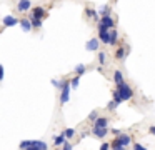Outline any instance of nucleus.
<instances>
[{
    "label": "nucleus",
    "mask_w": 155,
    "mask_h": 150,
    "mask_svg": "<svg viewBox=\"0 0 155 150\" xmlns=\"http://www.w3.org/2000/svg\"><path fill=\"white\" fill-rule=\"evenodd\" d=\"M18 147L20 148H30V150H45L48 148V145L45 142H42V140H24V142L18 143Z\"/></svg>",
    "instance_id": "obj_1"
},
{
    "label": "nucleus",
    "mask_w": 155,
    "mask_h": 150,
    "mask_svg": "<svg viewBox=\"0 0 155 150\" xmlns=\"http://www.w3.org/2000/svg\"><path fill=\"white\" fill-rule=\"evenodd\" d=\"M117 92L120 93V97L124 98V102H127V100H130L132 97H134V90H132V87L128 85L127 82L117 83Z\"/></svg>",
    "instance_id": "obj_2"
},
{
    "label": "nucleus",
    "mask_w": 155,
    "mask_h": 150,
    "mask_svg": "<svg viewBox=\"0 0 155 150\" xmlns=\"http://www.w3.org/2000/svg\"><path fill=\"white\" fill-rule=\"evenodd\" d=\"M70 80H64L62 83V88H60V105H65L70 98Z\"/></svg>",
    "instance_id": "obj_3"
},
{
    "label": "nucleus",
    "mask_w": 155,
    "mask_h": 150,
    "mask_svg": "<svg viewBox=\"0 0 155 150\" xmlns=\"http://www.w3.org/2000/svg\"><path fill=\"white\" fill-rule=\"evenodd\" d=\"M97 27H98V40H100V43L108 45V40H110V28H107L105 25H102L100 22H97Z\"/></svg>",
    "instance_id": "obj_4"
},
{
    "label": "nucleus",
    "mask_w": 155,
    "mask_h": 150,
    "mask_svg": "<svg viewBox=\"0 0 155 150\" xmlns=\"http://www.w3.org/2000/svg\"><path fill=\"white\" fill-rule=\"evenodd\" d=\"M130 53V47L127 45V43H124V45L117 47V50H115V60H125V57Z\"/></svg>",
    "instance_id": "obj_5"
},
{
    "label": "nucleus",
    "mask_w": 155,
    "mask_h": 150,
    "mask_svg": "<svg viewBox=\"0 0 155 150\" xmlns=\"http://www.w3.org/2000/svg\"><path fill=\"white\" fill-rule=\"evenodd\" d=\"M98 48H100V40H98V37H94V38L87 40V43H85V50L87 52H97Z\"/></svg>",
    "instance_id": "obj_6"
},
{
    "label": "nucleus",
    "mask_w": 155,
    "mask_h": 150,
    "mask_svg": "<svg viewBox=\"0 0 155 150\" xmlns=\"http://www.w3.org/2000/svg\"><path fill=\"white\" fill-rule=\"evenodd\" d=\"M28 15L35 17V18H42V20H44L45 17H47V10H45L42 5H37V7H34V8H30V13H28Z\"/></svg>",
    "instance_id": "obj_7"
},
{
    "label": "nucleus",
    "mask_w": 155,
    "mask_h": 150,
    "mask_svg": "<svg viewBox=\"0 0 155 150\" xmlns=\"http://www.w3.org/2000/svg\"><path fill=\"white\" fill-rule=\"evenodd\" d=\"M108 132H110L108 127H94V128H92V135L97 137V138H104V137H107Z\"/></svg>",
    "instance_id": "obj_8"
},
{
    "label": "nucleus",
    "mask_w": 155,
    "mask_h": 150,
    "mask_svg": "<svg viewBox=\"0 0 155 150\" xmlns=\"http://www.w3.org/2000/svg\"><path fill=\"white\" fill-rule=\"evenodd\" d=\"M18 20H20V18H17V17H14V15H5L4 18H2L4 28H8V27H15V25H18Z\"/></svg>",
    "instance_id": "obj_9"
},
{
    "label": "nucleus",
    "mask_w": 155,
    "mask_h": 150,
    "mask_svg": "<svg viewBox=\"0 0 155 150\" xmlns=\"http://www.w3.org/2000/svg\"><path fill=\"white\" fill-rule=\"evenodd\" d=\"M15 8H17V12L25 13V12H28V10L32 8V2H30V0H18Z\"/></svg>",
    "instance_id": "obj_10"
},
{
    "label": "nucleus",
    "mask_w": 155,
    "mask_h": 150,
    "mask_svg": "<svg viewBox=\"0 0 155 150\" xmlns=\"http://www.w3.org/2000/svg\"><path fill=\"white\" fill-rule=\"evenodd\" d=\"M98 22L102 23V25H105L107 28H114L115 27V20L112 15H100V20Z\"/></svg>",
    "instance_id": "obj_11"
},
{
    "label": "nucleus",
    "mask_w": 155,
    "mask_h": 150,
    "mask_svg": "<svg viewBox=\"0 0 155 150\" xmlns=\"http://www.w3.org/2000/svg\"><path fill=\"white\" fill-rule=\"evenodd\" d=\"M117 140H118V142H120L124 147H128V145L132 143V137L127 135V133H122V132L117 135Z\"/></svg>",
    "instance_id": "obj_12"
},
{
    "label": "nucleus",
    "mask_w": 155,
    "mask_h": 150,
    "mask_svg": "<svg viewBox=\"0 0 155 150\" xmlns=\"http://www.w3.org/2000/svg\"><path fill=\"white\" fill-rule=\"evenodd\" d=\"M108 123H110V118H107V117H100V115L94 120V127H108Z\"/></svg>",
    "instance_id": "obj_13"
},
{
    "label": "nucleus",
    "mask_w": 155,
    "mask_h": 150,
    "mask_svg": "<svg viewBox=\"0 0 155 150\" xmlns=\"http://www.w3.org/2000/svg\"><path fill=\"white\" fill-rule=\"evenodd\" d=\"M85 15L88 17V18H94L95 22H98V20H100V15H98V12L95 8H92V7H87V8H85Z\"/></svg>",
    "instance_id": "obj_14"
},
{
    "label": "nucleus",
    "mask_w": 155,
    "mask_h": 150,
    "mask_svg": "<svg viewBox=\"0 0 155 150\" xmlns=\"http://www.w3.org/2000/svg\"><path fill=\"white\" fill-rule=\"evenodd\" d=\"M18 25L22 27V30H24V32H32V30H34L28 18H20V20H18Z\"/></svg>",
    "instance_id": "obj_15"
},
{
    "label": "nucleus",
    "mask_w": 155,
    "mask_h": 150,
    "mask_svg": "<svg viewBox=\"0 0 155 150\" xmlns=\"http://www.w3.org/2000/svg\"><path fill=\"white\" fill-rule=\"evenodd\" d=\"M117 42H118V32L115 28H110V40H108V45L115 47Z\"/></svg>",
    "instance_id": "obj_16"
},
{
    "label": "nucleus",
    "mask_w": 155,
    "mask_h": 150,
    "mask_svg": "<svg viewBox=\"0 0 155 150\" xmlns=\"http://www.w3.org/2000/svg\"><path fill=\"white\" fill-rule=\"evenodd\" d=\"M28 20H30V23H32V28H42V18H35V17H32V15H28Z\"/></svg>",
    "instance_id": "obj_17"
},
{
    "label": "nucleus",
    "mask_w": 155,
    "mask_h": 150,
    "mask_svg": "<svg viewBox=\"0 0 155 150\" xmlns=\"http://www.w3.org/2000/svg\"><path fill=\"white\" fill-rule=\"evenodd\" d=\"M74 72H75V75H78V77H82L85 72H87V67L84 65V63H78V65H75V68H74Z\"/></svg>",
    "instance_id": "obj_18"
},
{
    "label": "nucleus",
    "mask_w": 155,
    "mask_h": 150,
    "mask_svg": "<svg viewBox=\"0 0 155 150\" xmlns=\"http://www.w3.org/2000/svg\"><path fill=\"white\" fill-rule=\"evenodd\" d=\"M114 82H115V85L124 82V73H122L120 70H114Z\"/></svg>",
    "instance_id": "obj_19"
},
{
    "label": "nucleus",
    "mask_w": 155,
    "mask_h": 150,
    "mask_svg": "<svg viewBox=\"0 0 155 150\" xmlns=\"http://www.w3.org/2000/svg\"><path fill=\"white\" fill-rule=\"evenodd\" d=\"M65 140H67V138H65V135H64V133H60V135H57V137L54 138V145H57V147H62V143H64Z\"/></svg>",
    "instance_id": "obj_20"
},
{
    "label": "nucleus",
    "mask_w": 155,
    "mask_h": 150,
    "mask_svg": "<svg viewBox=\"0 0 155 150\" xmlns=\"http://www.w3.org/2000/svg\"><path fill=\"white\" fill-rule=\"evenodd\" d=\"M110 13H112L110 5H102L100 10H98V15H110Z\"/></svg>",
    "instance_id": "obj_21"
},
{
    "label": "nucleus",
    "mask_w": 155,
    "mask_h": 150,
    "mask_svg": "<svg viewBox=\"0 0 155 150\" xmlns=\"http://www.w3.org/2000/svg\"><path fill=\"white\" fill-rule=\"evenodd\" d=\"M110 148H114V150H124L125 147L122 145V143L118 142L117 138H114V140H112V143H110Z\"/></svg>",
    "instance_id": "obj_22"
},
{
    "label": "nucleus",
    "mask_w": 155,
    "mask_h": 150,
    "mask_svg": "<svg viewBox=\"0 0 155 150\" xmlns=\"http://www.w3.org/2000/svg\"><path fill=\"white\" fill-rule=\"evenodd\" d=\"M117 107H118V103L115 102L114 98H112L110 102L107 103V110H108V112H115V110H117Z\"/></svg>",
    "instance_id": "obj_23"
},
{
    "label": "nucleus",
    "mask_w": 155,
    "mask_h": 150,
    "mask_svg": "<svg viewBox=\"0 0 155 150\" xmlns=\"http://www.w3.org/2000/svg\"><path fill=\"white\" fill-rule=\"evenodd\" d=\"M78 85H80V77H78V75H75L74 78L70 80V87H72V88H77Z\"/></svg>",
    "instance_id": "obj_24"
},
{
    "label": "nucleus",
    "mask_w": 155,
    "mask_h": 150,
    "mask_svg": "<svg viewBox=\"0 0 155 150\" xmlns=\"http://www.w3.org/2000/svg\"><path fill=\"white\" fill-rule=\"evenodd\" d=\"M112 98H114V100H115V102H117V103H118V105H120V103H122V102H124V98H122V97H120V93H118V92H117V90H114V93H112Z\"/></svg>",
    "instance_id": "obj_25"
},
{
    "label": "nucleus",
    "mask_w": 155,
    "mask_h": 150,
    "mask_svg": "<svg viewBox=\"0 0 155 150\" xmlns=\"http://www.w3.org/2000/svg\"><path fill=\"white\" fill-rule=\"evenodd\" d=\"M105 62H107V55H105V52H98V63L104 67Z\"/></svg>",
    "instance_id": "obj_26"
},
{
    "label": "nucleus",
    "mask_w": 155,
    "mask_h": 150,
    "mask_svg": "<svg viewBox=\"0 0 155 150\" xmlns=\"http://www.w3.org/2000/svg\"><path fill=\"white\" fill-rule=\"evenodd\" d=\"M64 135H65V138L68 140V138H72V137L75 135V130L74 128H65L64 130Z\"/></svg>",
    "instance_id": "obj_27"
},
{
    "label": "nucleus",
    "mask_w": 155,
    "mask_h": 150,
    "mask_svg": "<svg viewBox=\"0 0 155 150\" xmlns=\"http://www.w3.org/2000/svg\"><path fill=\"white\" fill-rule=\"evenodd\" d=\"M50 83L55 87V88H62V83H64V80H57V78H52Z\"/></svg>",
    "instance_id": "obj_28"
},
{
    "label": "nucleus",
    "mask_w": 155,
    "mask_h": 150,
    "mask_svg": "<svg viewBox=\"0 0 155 150\" xmlns=\"http://www.w3.org/2000/svg\"><path fill=\"white\" fill-rule=\"evenodd\" d=\"M97 117H98V112H97V110H94V112L88 113V120H90V122H94V120L97 118Z\"/></svg>",
    "instance_id": "obj_29"
},
{
    "label": "nucleus",
    "mask_w": 155,
    "mask_h": 150,
    "mask_svg": "<svg viewBox=\"0 0 155 150\" xmlns=\"http://www.w3.org/2000/svg\"><path fill=\"white\" fill-rule=\"evenodd\" d=\"M62 148H64V150H70V148H74V145H72V143H68L67 140H65V142L62 143Z\"/></svg>",
    "instance_id": "obj_30"
},
{
    "label": "nucleus",
    "mask_w": 155,
    "mask_h": 150,
    "mask_svg": "<svg viewBox=\"0 0 155 150\" xmlns=\"http://www.w3.org/2000/svg\"><path fill=\"white\" fill-rule=\"evenodd\" d=\"M134 148H135V150H145L147 147H143L142 143H134Z\"/></svg>",
    "instance_id": "obj_31"
},
{
    "label": "nucleus",
    "mask_w": 155,
    "mask_h": 150,
    "mask_svg": "<svg viewBox=\"0 0 155 150\" xmlns=\"http://www.w3.org/2000/svg\"><path fill=\"white\" fill-rule=\"evenodd\" d=\"M107 148H110V143H108V142H104V143L100 145V150H107Z\"/></svg>",
    "instance_id": "obj_32"
},
{
    "label": "nucleus",
    "mask_w": 155,
    "mask_h": 150,
    "mask_svg": "<svg viewBox=\"0 0 155 150\" xmlns=\"http://www.w3.org/2000/svg\"><path fill=\"white\" fill-rule=\"evenodd\" d=\"M4 75H5V72H4V65H0V82L4 80Z\"/></svg>",
    "instance_id": "obj_33"
},
{
    "label": "nucleus",
    "mask_w": 155,
    "mask_h": 150,
    "mask_svg": "<svg viewBox=\"0 0 155 150\" xmlns=\"http://www.w3.org/2000/svg\"><path fill=\"white\" fill-rule=\"evenodd\" d=\"M148 132H150L152 135L155 137V125H150V127H148Z\"/></svg>",
    "instance_id": "obj_34"
},
{
    "label": "nucleus",
    "mask_w": 155,
    "mask_h": 150,
    "mask_svg": "<svg viewBox=\"0 0 155 150\" xmlns=\"http://www.w3.org/2000/svg\"><path fill=\"white\" fill-rule=\"evenodd\" d=\"M110 132H112V133H114V135H118V133H120V132H122V130H120V128H112V130H110Z\"/></svg>",
    "instance_id": "obj_35"
},
{
    "label": "nucleus",
    "mask_w": 155,
    "mask_h": 150,
    "mask_svg": "<svg viewBox=\"0 0 155 150\" xmlns=\"http://www.w3.org/2000/svg\"><path fill=\"white\" fill-rule=\"evenodd\" d=\"M0 33H2V32H0Z\"/></svg>",
    "instance_id": "obj_36"
}]
</instances>
